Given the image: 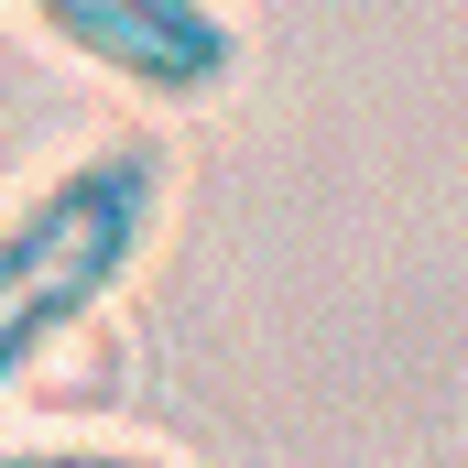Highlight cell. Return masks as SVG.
<instances>
[{"label":"cell","instance_id":"6da1fadb","mask_svg":"<svg viewBox=\"0 0 468 468\" xmlns=\"http://www.w3.org/2000/svg\"><path fill=\"white\" fill-rule=\"evenodd\" d=\"M164 229V153L88 142L0 207V392L66 349Z\"/></svg>","mask_w":468,"mask_h":468},{"label":"cell","instance_id":"7a4b0ae2","mask_svg":"<svg viewBox=\"0 0 468 468\" xmlns=\"http://www.w3.org/2000/svg\"><path fill=\"white\" fill-rule=\"evenodd\" d=\"M55 55L110 77L153 110H207L239 77V22L218 0H22Z\"/></svg>","mask_w":468,"mask_h":468},{"label":"cell","instance_id":"3957f363","mask_svg":"<svg viewBox=\"0 0 468 468\" xmlns=\"http://www.w3.org/2000/svg\"><path fill=\"white\" fill-rule=\"evenodd\" d=\"M0 468H175V458L110 447V436H66V447H0Z\"/></svg>","mask_w":468,"mask_h":468}]
</instances>
